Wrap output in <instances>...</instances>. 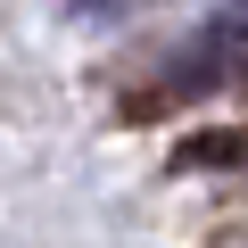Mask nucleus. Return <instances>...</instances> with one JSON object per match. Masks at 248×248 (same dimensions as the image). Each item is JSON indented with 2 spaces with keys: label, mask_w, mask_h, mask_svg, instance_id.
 I'll list each match as a JSON object with an SVG mask.
<instances>
[{
  "label": "nucleus",
  "mask_w": 248,
  "mask_h": 248,
  "mask_svg": "<svg viewBox=\"0 0 248 248\" xmlns=\"http://www.w3.org/2000/svg\"><path fill=\"white\" fill-rule=\"evenodd\" d=\"M174 66H182L174 91H207V83L240 75V66H248V17H207V25H199V50H182Z\"/></svg>",
  "instance_id": "1"
}]
</instances>
